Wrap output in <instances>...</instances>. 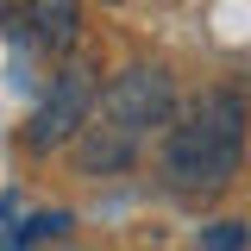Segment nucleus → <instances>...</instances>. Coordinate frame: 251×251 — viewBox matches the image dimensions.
I'll return each instance as SVG.
<instances>
[{
	"label": "nucleus",
	"mask_w": 251,
	"mask_h": 251,
	"mask_svg": "<svg viewBox=\"0 0 251 251\" xmlns=\"http://www.w3.org/2000/svg\"><path fill=\"white\" fill-rule=\"evenodd\" d=\"M132 151H138V132H126V126H88L82 132V145H75V163L88 170V176H126L132 170Z\"/></svg>",
	"instance_id": "20e7f679"
},
{
	"label": "nucleus",
	"mask_w": 251,
	"mask_h": 251,
	"mask_svg": "<svg viewBox=\"0 0 251 251\" xmlns=\"http://www.w3.org/2000/svg\"><path fill=\"white\" fill-rule=\"evenodd\" d=\"M201 245H207V251H245L251 232H245V220H214V226L201 232Z\"/></svg>",
	"instance_id": "423d86ee"
},
{
	"label": "nucleus",
	"mask_w": 251,
	"mask_h": 251,
	"mask_svg": "<svg viewBox=\"0 0 251 251\" xmlns=\"http://www.w3.org/2000/svg\"><path fill=\"white\" fill-rule=\"evenodd\" d=\"M100 6H120V0H100Z\"/></svg>",
	"instance_id": "0eeeda50"
},
{
	"label": "nucleus",
	"mask_w": 251,
	"mask_h": 251,
	"mask_svg": "<svg viewBox=\"0 0 251 251\" xmlns=\"http://www.w3.org/2000/svg\"><path fill=\"white\" fill-rule=\"evenodd\" d=\"M100 113L126 132H170L176 126V82L157 69V63H126L120 75L100 88Z\"/></svg>",
	"instance_id": "f03ea898"
},
{
	"label": "nucleus",
	"mask_w": 251,
	"mask_h": 251,
	"mask_svg": "<svg viewBox=\"0 0 251 251\" xmlns=\"http://www.w3.org/2000/svg\"><path fill=\"white\" fill-rule=\"evenodd\" d=\"M100 100V88H94V69H57V82H50V94L38 100V113L25 120V151H57L63 138H75V126L88 120V107Z\"/></svg>",
	"instance_id": "7ed1b4c3"
},
{
	"label": "nucleus",
	"mask_w": 251,
	"mask_h": 251,
	"mask_svg": "<svg viewBox=\"0 0 251 251\" xmlns=\"http://www.w3.org/2000/svg\"><path fill=\"white\" fill-rule=\"evenodd\" d=\"M25 38L44 50H75L82 38V6L75 0H25Z\"/></svg>",
	"instance_id": "39448f33"
},
{
	"label": "nucleus",
	"mask_w": 251,
	"mask_h": 251,
	"mask_svg": "<svg viewBox=\"0 0 251 251\" xmlns=\"http://www.w3.org/2000/svg\"><path fill=\"white\" fill-rule=\"evenodd\" d=\"M245 157V100L226 88H207L163 138V176L182 195H214L232 182Z\"/></svg>",
	"instance_id": "f257e3e1"
}]
</instances>
